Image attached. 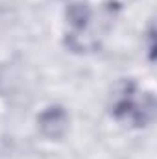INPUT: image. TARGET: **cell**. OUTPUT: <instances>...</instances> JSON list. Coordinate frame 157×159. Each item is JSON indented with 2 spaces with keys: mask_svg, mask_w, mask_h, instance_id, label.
I'll list each match as a JSON object with an SVG mask.
<instances>
[{
  "mask_svg": "<svg viewBox=\"0 0 157 159\" xmlns=\"http://www.w3.org/2000/svg\"><path fill=\"white\" fill-rule=\"evenodd\" d=\"M113 113L122 122L146 126L154 115V98L152 94L141 93V89L135 83H124L120 94L115 100Z\"/></svg>",
  "mask_w": 157,
  "mask_h": 159,
  "instance_id": "cell-1",
  "label": "cell"
}]
</instances>
